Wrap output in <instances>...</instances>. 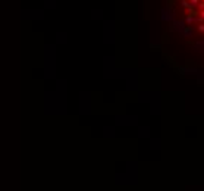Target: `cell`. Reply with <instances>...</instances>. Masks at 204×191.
I'll return each mask as SVG.
<instances>
[{
  "label": "cell",
  "instance_id": "1",
  "mask_svg": "<svg viewBox=\"0 0 204 191\" xmlns=\"http://www.w3.org/2000/svg\"><path fill=\"white\" fill-rule=\"evenodd\" d=\"M188 3H190V6H191V8H195V6H197V5L200 3V0H190Z\"/></svg>",
  "mask_w": 204,
  "mask_h": 191
},
{
  "label": "cell",
  "instance_id": "2",
  "mask_svg": "<svg viewBox=\"0 0 204 191\" xmlns=\"http://www.w3.org/2000/svg\"><path fill=\"white\" fill-rule=\"evenodd\" d=\"M194 16H191V15H188V16H186V24H192L194 22Z\"/></svg>",
  "mask_w": 204,
  "mask_h": 191
},
{
  "label": "cell",
  "instance_id": "3",
  "mask_svg": "<svg viewBox=\"0 0 204 191\" xmlns=\"http://www.w3.org/2000/svg\"><path fill=\"white\" fill-rule=\"evenodd\" d=\"M197 28H198L200 32H203V34H204V24H198V27H197Z\"/></svg>",
  "mask_w": 204,
  "mask_h": 191
},
{
  "label": "cell",
  "instance_id": "4",
  "mask_svg": "<svg viewBox=\"0 0 204 191\" xmlns=\"http://www.w3.org/2000/svg\"><path fill=\"white\" fill-rule=\"evenodd\" d=\"M200 2H203V3H204V0H200Z\"/></svg>",
  "mask_w": 204,
  "mask_h": 191
}]
</instances>
